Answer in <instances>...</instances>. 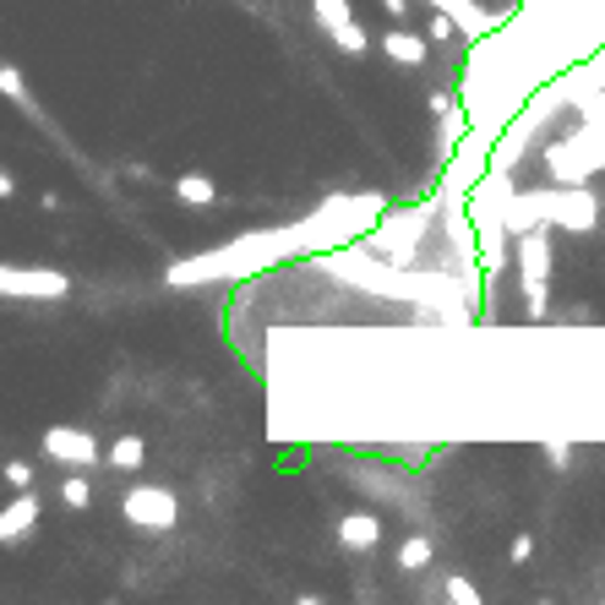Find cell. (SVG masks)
I'll return each instance as SVG.
<instances>
[{"label": "cell", "instance_id": "cell-1", "mask_svg": "<svg viewBox=\"0 0 605 605\" xmlns=\"http://www.w3.org/2000/svg\"><path fill=\"white\" fill-rule=\"evenodd\" d=\"M126 518H137V523H175V496H164V491H132L126 496Z\"/></svg>", "mask_w": 605, "mask_h": 605}, {"label": "cell", "instance_id": "cell-2", "mask_svg": "<svg viewBox=\"0 0 605 605\" xmlns=\"http://www.w3.org/2000/svg\"><path fill=\"white\" fill-rule=\"evenodd\" d=\"M45 447H50L61 464H88V458H94V436H88V431H50Z\"/></svg>", "mask_w": 605, "mask_h": 605}, {"label": "cell", "instance_id": "cell-3", "mask_svg": "<svg viewBox=\"0 0 605 605\" xmlns=\"http://www.w3.org/2000/svg\"><path fill=\"white\" fill-rule=\"evenodd\" d=\"M338 534H344V545H355V551H366V545H376V518H366V513H355V518H344V523H338Z\"/></svg>", "mask_w": 605, "mask_h": 605}, {"label": "cell", "instance_id": "cell-4", "mask_svg": "<svg viewBox=\"0 0 605 605\" xmlns=\"http://www.w3.org/2000/svg\"><path fill=\"white\" fill-rule=\"evenodd\" d=\"M387 55H398L404 66H420L425 61V45L415 34H387Z\"/></svg>", "mask_w": 605, "mask_h": 605}, {"label": "cell", "instance_id": "cell-5", "mask_svg": "<svg viewBox=\"0 0 605 605\" xmlns=\"http://www.w3.org/2000/svg\"><path fill=\"white\" fill-rule=\"evenodd\" d=\"M175 192H181V202H197V208H208V202H213V181H202V175H186Z\"/></svg>", "mask_w": 605, "mask_h": 605}, {"label": "cell", "instance_id": "cell-6", "mask_svg": "<svg viewBox=\"0 0 605 605\" xmlns=\"http://www.w3.org/2000/svg\"><path fill=\"white\" fill-rule=\"evenodd\" d=\"M110 464H115V469H137V464H143V442H137V436H126V442H115V453H110Z\"/></svg>", "mask_w": 605, "mask_h": 605}, {"label": "cell", "instance_id": "cell-7", "mask_svg": "<svg viewBox=\"0 0 605 605\" xmlns=\"http://www.w3.org/2000/svg\"><path fill=\"white\" fill-rule=\"evenodd\" d=\"M398 561H404V567H425V561H431V545H425V540H404Z\"/></svg>", "mask_w": 605, "mask_h": 605}, {"label": "cell", "instance_id": "cell-8", "mask_svg": "<svg viewBox=\"0 0 605 605\" xmlns=\"http://www.w3.org/2000/svg\"><path fill=\"white\" fill-rule=\"evenodd\" d=\"M317 12H322L328 28H344V23H349V7H344V0H317Z\"/></svg>", "mask_w": 605, "mask_h": 605}, {"label": "cell", "instance_id": "cell-9", "mask_svg": "<svg viewBox=\"0 0 605 605\" xmlns=\"http://www.w3.org/2000/svg\"><path fill=\"white\" fill-rule=\"evenodd\" d=\"M333 34H338V45H344V50H366V34H360L355 23H344V28H333Z\"/></svg>", "mask_w": 605, "mask_h": 605}, {"label": "cell", "instance_id": "cell-10", "mask_svg": "<svg viewBox=\"0 0 605 605\" xmlns=\"http://www.w3.org/2000/svg\"><path fill=\"white\" fill-rule=\"evenodd\" d=\"M66 507H88V480H66Z\"/></svg>", "mask_w": 605, "mask_h": 605}, {"label": "cell", "instance_id": "cell-11", "mask_svg": "<svg viewBox=\"0 0 605 605\" xmlns=\"http://www.w3.org/2000/svg\"><path fill=\"white\" fill-rule=\"evenodd\" d=\"M7 480H12V485H28L34 469H28V464H7Z\"/></svg>", "mask_w": 605, "mask_h": 605}]
</instances>
